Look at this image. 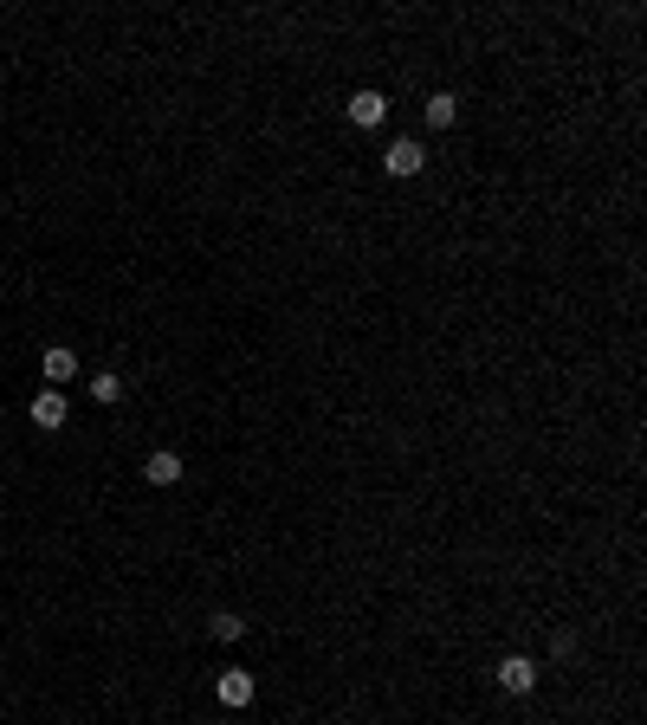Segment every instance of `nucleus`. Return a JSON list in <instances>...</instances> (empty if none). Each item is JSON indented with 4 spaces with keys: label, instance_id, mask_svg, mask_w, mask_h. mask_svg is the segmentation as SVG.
Returning <instances> with one entry per match:
<instances>
[{
    "label": "nucleus",
    "instance_id": "1",
    "mask_svg": "<svg viewBox=\"0 0 647 725\" xmlns=\"http://www.w3.org/2000/svg\"><path fill=\"white\" fill-rule=\"evenodd\" d=\"M65 421H72V402H65L59 389H39V395H33V428H39V434H59Z\"/></svg>",
    "mask_w": 647,
    "mask_h": 725
},
{
    "label": "nucleus",
    "instance_id": "2",
    "mask_svg": "<svg viewBox=\"0 0 647 725\" xmlns=\"http://www.w3.org/2000/svg\"><path fill=\"white\" fill-rule=\"evenodd\" d=\"M214 693H220V706H227V713H240V706H253V693H259V687H253V674H246V667H227Z\"/></svg>",
    "mask_w": 647,
    "mask_h": 725
},
{
    "label": "nucleus",
    "instance_id": "3",
    "mask_svg": "<svg viewBox=\"0 0 647 725\" xmlns=\"http://www.w3.org/2000/svg\"><path fill=\"white\" fill-rule=\"evenodd\" d=\"M421 162H428V149H421V143H408V136L382 149V169H389L395 182H402V175H421Z\"/></svg>",
    "mask_w": 647,
    "mask_h": 725
},
{
    "label": "nucleus",
    "instance_id": "4",
    "mask_svg": "<svg viewBox=\"0 0 647 725\" xmlns=\"http://www.w3.org/2000/svg\"><path fill=\"white\" fill-rule=\"evenodd\" d=\"M39 369H46V389H65V382H72V376H78V369H85V363H78V350L52 344L46 357H39Z\"/></svg>",
    "mask_w": 647,
    "mask_h": 725
},
{
    "label": "nucleus",
    "instance_id": "5",
    "mask_svg": "<svg viewBox=\"0 0 647 725\" xmlns=\"http://www.w3.org/2000/svg\"><path fill=\"white\" fill-rule=\"evenodd\" d=\"M499 687H505V693H531V687H538V661H525V654H505V661H499Z\"/></svg>",
    "mask_w": 647,
    "mask_h": 725
},
{
    "label": "nucleus",
    "instance_id": "6",
    "mask_svg": "<svg viewBox=\"0 0 647 725\" xmlns=\"http://www.w3.org/2000/svg\"><path fill=\"white\" fill-rule=\"evenodd\" d=\"M143 480L149 486H175L182 480V454H175V447H156V454L143 460Z\"/></svg>",
    "mask_w": 647,
    "mask_h": 725
},
{
    "label": "nucleus",
    "instance_id": "7",
    "mask_svg": "<svg viewBox=\"0 0 647 725\" xmlns=\"http://www.w3.org/2000/svg\"><path fill=\"white\" fill-rule=\"evenodd\" d=\"M382 117H389V98H382V91H356L350 98V123L356 130H376Z\"/></svg>",
    "mask_w": 647,
    "mask_h": 725
},
{
    "label": "nucleus",
    "instance_id": "8",
    "mask_svg": "<svg viewBox=\"0 0 647 725\" xmlns=\"http://www.w3.org/2000/svg\"><path fill=\"white\" fill-rule=\"evenodd\" d=\"M453 117H460L453 91H434V98H428V123H434V130H453Z\"/></svg>",
    "mask_w": 647,
    "mask_h": 725
},
{
    "label": "nucleus",
    "instance_id": "9",
    "mask_svg": "<svg viewBox=\"0 0 647 725\" xmlns=\"http://www.w3.org/2000/svg\"><path fill=\"white\" fill-rule=\"evenodd\" d=\"M117 395H123V376H110V369H98V376H91V402H117Z\"/></svg>",
    "mask_w": 647,
    "mask_h": 725
},
{
    "label": "nucleus",
    "instance_id": "10",
    "mask_svg": "<svg viewBox=\"0 0 647 725\" xmlns=\"http://www.w3.org/2000/svg\"><path fill=\"white\" fill-rule=\"evenodd\" d=\"M214 635H220V641H240V635H246V615L220 609V615H214Z\"/></svg>",
    "mask_w": 647,
    "mask_h": 725
}]
</instances>
